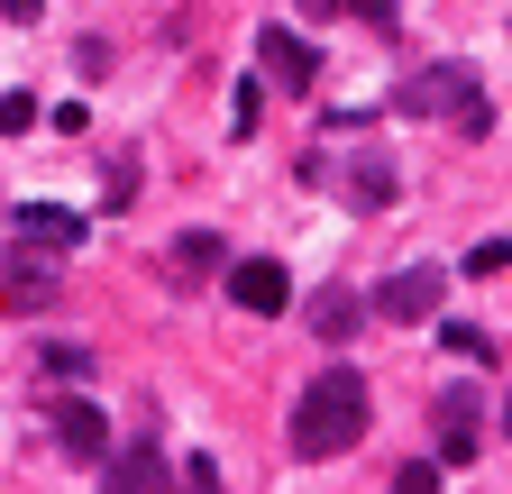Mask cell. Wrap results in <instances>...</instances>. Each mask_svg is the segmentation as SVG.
Listing matches in <instances>:
<instances>
[{
    "label": "cell",
    "instance_id": "8992f818",
    "mask_svg": "<svg viewBox=\"0 0 512 494\" xmlns=\"http://www.w3.org/2000/svg\"><path fill=\"white\" fill-rule=\"evenodd\" d=\"M229 302H238V312H256V321H275L284 302H293V275H284L275 257H238V266H229Z\"/></svg>",
    "mask_w": 512,
    "mask_h": 494
},
{
    "label": "cell",
    "instance_id": "e0dca14e",
    "mask_svg": "<svg viewBox=\"0 0 512 494\" xmlns=\"http://www.w3.org/2000/svg\"><path fill=\"white\" fill-rule=\"evenodd\" d=\"M448 129H458V138H485V129H494V110H485V92H476V101H467L458 119H448Z\"/></svg>",
    "mask_w": 512,
    "mask_h": 494
},
{
    "label": "cell",
    "instance_id": "ac0fdd59",
    "mask_svg": "<svg viewBox=\"0 0 512 494\" xmlns=\"http://www.w3.org/2000/svg\"><path fill=\"white\" fill-rule=\"evenodd\" d=\"M430 485H439V467H421V458H412V467H394V494H430Z\"/></svg>",
    "mask_w": 512,
    "mask_h": 494
},
{
    "label": "cell",
    "instance_id": "277c9868",
    "mask_svg": "<svg viewBox=\"0 0 512 494\" xmlns=\"http://www.w3.org/2000/svg\"><path fill=\"white\" fill-rule=\"evenodd\" d=\"M439 293H448L439 266H394V275H384V293H375V312H384V321H439Z\"/></svg>",
    "mask_w": 512,
    "mask_h": 494
},
{
    "label": "cell",
    "instance_id": "8fae6325",
    "mask_svg": "<svg viewBox=\"0 0 512 494\" xmlns=\"http://www.w3.org/2000/svg\"><path fill=\"white\" fill-rule=\"evenodd\" d=\"M101 485L110 494H165V485H183V467H165L156 449H128V458H101Z\"/></svg>",
    "mask_w": 512,
    "mask_h": 494
},
{
    "label": "cell",
    "instance_id": "ba28073f",
    "mask_svg": "<svg viewBox=\"0 0 512 494\" xmlns=\"http://www.w3.org/2000/svg\"><path fill=\"white\" fill-rule=\"evenodd\" d=\"M19 247H46V257H64V247H83V211H64V202H19L10 211Z\"/></svg>",
    "mask_w": 512,
    "mask_h": 494
},
{
    "label": "cell",
    "instance_id": "30bf717a",
    "mask_svg": "<svg viewBox=\"0 0 512 494\" xmlns=\"http://www.w3.org/2000/svg\"><path fill=\"white\" fill-rule=\"evenodd\" d=\"M302 330L339 348V339H357V330H366V302H357L348 284H320V293H311V312H302Z\"/></svg>",
    "mask_w": 512,
    "mask_h": 494
},
{
    "label": "cell",
    "instance_id": "6da1fadb",
    "mask_svg": "<svg viewBox=\"0 0 512 494\" xmlns=\"http://www.w3.org/2000/svg\"><path fill=\"white\" fill-rule=\"evenodd\" d=\"M366 421H375V385L357 366H330V376H311L293 394V449L302 458H339V449L366 440Z\"/></svg>",
    "mask_w": 512,
    "mask_h": 494
},
{
    "label": "cell",
    "instance_id": "9a60e30c",
    "mask_svg": "<svg viewBox=\"0 0 512 494\" xmlns=\"http://www.w3.org/2000/svg\"><path fill=\"white\" fill-rule=\"evenodd\" d=\"M37 129V92H0V138H28Z\"/></svg>",
    "mask_w": 512,
    "mask_h": 494
},
{
    "label": "cell",
    "instance_id": "3957f363",
    "mask_svg": "<svg viewBox=\"0 0 512 494\" xmlns=\"http://www.w3.org/2000/svg\"><path fill=\"white\" fill-rule=\"evenodd\" d=\"M302 174H311V183H330V193H339L348 211H384V202L403 193V174L384 165V156H348V165H330V156H311Z\"/></svg>",
    "mask_w": 512,
    "mask_h": 494
},
{
    "label": "cell",
    "instance_id": "7402d4cb",
    "mask_svg": "<svg viewBox=\"0 0 512 494\" xmlns=\"http://www.w3.org/2000/svg\"><path fill=\"white\" fill-rule=\"evenodd\" d=\"M503 430H512V403H503Z\"/></svg>",
    "mask_w": 512,
    "mask_h": 494
},
{
    "label": "cell",
    "instance_id": "2e32d148",
    "mask_svg": "<svg viewBox=\"0 0 512 494\" xmlns=\"http://www.w3.org/2000/svg\"><path fill=\"white\" fill-rule=\"evenodd\" d=\"M503 266H512V238H476L467 247V275H503Z\"/></svg>",
    "mask_w": 512,
    "mask_h": 494
},
{
    "label": "cell",
    "instance_id": "44dd1931",
    "mask_svg": "<svg viewBox=\"0 0 512 494\" xmlns=\"http://www.w3.org/2000/svg\"><path fill=\"white\" fill-rule=\"evenodd\" d=\"M302 10H311V19H330V10H348V0H302Z\"/></svg>",
    "mask_w": 512,
    "mask_h": 494
},
{
    "label": "cell",
    "instance_id": "4fadbf2b",
    "mask_svg": "<svg viewBox=\"0 0 512 494\" xmlns=\"http://www.w3.org/2000/svg\"><path fill=\"white\" fill-rule=\"evenodd\" d=\"M0 293H10V302H46L55 293V257H46V247H37V257H10V266H0Z\"/></svg>",
    "mask_w": 512,
    "mask_h": 494
},
{
    "label": "cell",
    "instance_id": "7c38bea8",
    "mask_svg": "<svg viewBox=\"0 0 512 494\" xmlns=\"http://www.w3.org/2000/svg\"><path fill=\"white\" fill-rule=\"evenodd\" d=\"M165 266H174V284H202V275H229V238H220V229H183Z\"/></svg>",
    "mask_w": 512,
    "mask_h": 494
},
{
    "label": "cell",
    "instance_id": "5bb4252c",
    "mask_svg": "<svg viewBox=\"0 0 512 494\" xmlns=\"http://www.w3.org/2000/svg\"><path fill=\"white\" fill-rule=\"evenodd\" d=\"M439 348H448V357H476V366H485V348H494V339H485L476 321H439Z\"/></svg>",
    "mask_w": 512,
    "mask_h": 494
},
{
    "label": "cell",
    "instance_id": "7a4b0ae2",
    "mask_svg": "<svg viewBox=\"0 0 512 494\" xmlns=\"http://www.w3.org/2000/svg\"><path fill=\"white\" fill-rule=\"evenodd\" d=\"M476 92H485V83H476V65H421V74H403L394 110H403V119H458Z\"/></svg>",
    "mask_w": 512,
    "mask_h": 494
},
{
    "label": "cell",
    "instance_id": "5b68a950",
    "mask_svg": "<svg viewBox=\"0 0 512 494\" xmlns=\"http://www.w3.org/2000/svg\"><path fill=\"white\" fill-rule=\"evenodd\" d=\"M55 449L64 458H110V412L92 394H55Z\"/></svg>",
    "mask_w": 512,
    "mask_h": 494
},
{
    "label": "cell",
    "instance_id": "52a82bcc",
    "mask_svg": "<svg viewBox=\"0 0 512 494\" xmlns=\"http://www.w3.org/2000/svg\"><path fill=\"white\" fill-rule=\"evenodd\" d=\"M256 65H266L275 92H311L320 55H311V37H293V28H256Z\"/></svg>",
    "mask_w": 512,
    "mask_h": 494
},
{
    "label": "cell",
    "instance_id": "9c48e42d",
    "mask_svg": "<svg viewBox=\"0 0 512 494\" xmlns=\"http://www.w3.org/2000/svg\"><path fill=\"white\" fill-rule=\"evenodd\" d=\"M430 421H439V467H467V458H476V440H485L476 394H439V403H430Z\"/></svg>",
    "mask_w": 512,
    "mask_h": 494
},
{
    "label": "cell",
    "instance_id": "d6986e66",
    "mask_svg": "<svg viewBox=\"0 0 512 494\" xmlns=\"http://www.w3.org/2000/svg\"><path fill=\"white\" fill-rule=\"evenodd\" d=\"M348 10H357L366 28H394V0H348Z\"/></svg>",
    "mask_w": 512,
    "mask_h": 494
},
{
    "label": "cell",
    "instance_id": "ffe728a7",
    "mask_svg": "<svg viewBox=\"0 0 512 494\" xmlns=\"http://www.w3.org/2000/svg\"><path fill=\"white\" fill-rule=\"evenodd\" d=\"M37 10H46V0H0V19H19V28H28Z\"/></svg>",
    "mask_w": 512,
    "mask_h": 494
}]
</instances>
